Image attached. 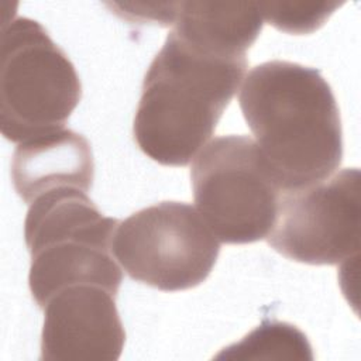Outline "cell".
Wrapping results in <instances>:
<instances>
[{
	"mask_svg": "<svg viewBox=\"0 0 361 361\" xmlns=\"http://www.w3.org/2000/svg\"><path fill=\"white\" fill-rule=\"evenodd\" d=\"M238 104L283 192L324 180L341 165L340 110L319 69L262 62L247 73Z\"/></svg>",
	"mask_w": 361,
	"mask_h": 361,
	"instance_id": "cell-1",
	"label": "cell"
},
{
	"mask_svg": "<svg viewBox=\"0 0 361 361\" xmlns=\"http://www.w3.org/2000/svg\"><path fill=\"white\" fill-rule=\"evenodd\" d=\"M247 66V56L210 54L171 30L144 76L133 121L138 148L161 165L186 166L213 135Z\"/></svg>",
	"mask_w": 361,
	"mask_h": 361,
	"instance_id": "cell-2",
	"label": "cell"
},
{
	"mask_svg": "<svg viewBox=\"0 0 361 361\" xmlns=\"http://www.w3.org/2000/svg\"><path fill=\"white\" fill-rule=\"evenodd\" d=\"M118 223L75 188L49 190L30 204L24 238L31 255L28 286L38 307L63 288L80 283L117 295L123 281L113 254Z\"/></svg>",
	"mask_w": 361,
	"mask_h": 361,
	"instance_id": "cell-3",
	"label": "cell"
},
{
	"mask_svg": "<svg viewBox=\"0 0 361 361\" xmlns=\"http://www.w3.org/2000/svg\"><path fill=\"white\" fill-rule=\"evenodd\" d=\"M82 99L68 55L35 20L17 17L1 34V134L23 142L65 128Z\"/></svg>",
	"mask_w": 361,
	"mask_h": 361,
	"instance_id": "cell-4",
	"label": "cell"
},
{
	"mask_svg": "<svg viewBox=\"0 0 361 361\" xmlns=\"http://www.w3.org/2000/svg\"><path fill=\"white\" fill-rule=\"evenodd\" d=\"M196 210L224 244H250L271 233L283 189L257 142L243 134L212 140L195 157Z\"/></svg>",
	"mask_w": 361,
	"mask_h": 361,
	"instance_id": "cell-5",
	"label": "cell"
},
{
	"mask_svg": "<svg viewBox=\"0 0 361 361\" xmlns=\"http://www.w3.org/2000/svg\"><path fill=\"white\" fill-rule=\"evenodd\" d=\"M220 241L199 212L165 200L144 207L118 223L113 254L126 274L164 292L192 289L210 275Z\"/></svg>",
	"mask_w": 361,
	"mask_h": 361,
	"instance_id": "cell-6",
	"label": "cell"
},
{
	"mask_svg": "<svg viewBox=\"0 0 361 361\" xmlns=\"http://www.w3.org/2000/svg\"><path fill=\"white\" fill-rule=\"evenodd\" d=\"M360 180L358 168H344L310 186L283 192L268 244L281 255L310 265H336L355 257Z\"/></svg>",
	"mask_w": 361,
	"mask_h": 361,
	"instance_id": "cell-7",
	"label": "cell"
},
{
	"mask_svg": "<svg viewBox=\"0 0 361 361\" xmlns=\"http://www.w3.org/2000/svg\"><path fill=\"white\" fill-rule=\"evenodd\" d=\"M114 295L99 285H72L44 306L41 360L116 361L126 331Z\"/></svg>",
	"mask_w": 361,
	"mask_h": 361,
	"instance_id": "cell-8",
	"label": "cell"
},
{
	"mask_svg": "<svg viewBox=\"0 0 361 361\" xmlns=\"http://www.w3.org/2000/svg\"><path fill=\"white\" fill-rule=\"evenodd\" d=\"M11 178L16 192L28 204L59 188L89 192L94 178L90 142L71 128L23 141L13 154Z\"/></svg>",
	"mask_w": 361,
	"mask_h": 361,
	"instance_id": "cell-9",
	"label": "cell"
},
{
	"mask_svg": "<svg viewBox=\"0 0 361 361\" xmlns=\"http://www.w3.org/2000/svg\"><path fill=\"white\" fill-rule=\"evenodd\" d=\"M172 31L183 41L220 56H245L264 18L259 3H176Z\"/></svg>",
	"mask_w": 361,
	"mask_h": 361,
	"instance_id": "cell-10",
	"label": "cell"
},
{
	"mask_svg": "<svg viewBox=\"0 0 361 361\" xmlns=\"http://www.w3.org/2000/svg\"><path fill=\"white\" fill-rule=\"evenodd\" d=\"M216 358L313 360V354L306 334L295 324L264 320L241 341L223 348Z\"/></svg>",
	"mask_w": 361,
	"mask_h": 361,
	"instance_id": "cell-11",
	"label": "cell"
},
{
	"mask_svg": "<svg viewBox=\"0 0 361 361\" xmlns=\"http://www.w3.org/2000/svg\"><path fill=\"white\" fill-rule=\"evenodd\" d=\"M343 4L338 1H268L259 3L262 18L276 30L305 35L319 30Z\"/></svg>",
	"mask_w": 361,
	"mask_h": 361,
	"instance_id": "cell-12",
	"label": "cell"
}]
</instances>
